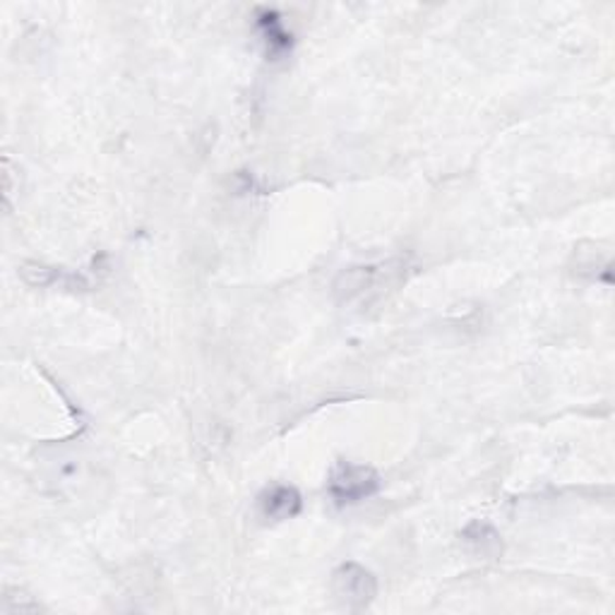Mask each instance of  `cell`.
<instances>
[{
  "mask_svg": "<svg viewBox=\"0 0 615 615\" xmlns=\"http://www.w3.org/2000/svg\"><path fill=\"white\" fill-rule=\"evenodd\" d=\"M327 491L337 505H357L373 498L381 491V477L371 467L339 461L333 474H329Z\"/></svg>",
  "mask_w": 615,
  "mask_h": 615,
  "instance_id": "7a4b0ae2",
  "label": "cell"
},
{
  "mask_svg": "<svg viewBox=\"0 0 615 615\" xmlns=\"http://www.w3.org/2000/svg\"><path fill=\"white\" fill-rule=\"evenodd\" d=\"M17 594L13 589H5V596H3V603H0V611L3 613H20V611H41V606L37 601H32V599H15Z\"/></svg>",
  "mask_w": 615,
  "mask_h": 615,
  "instance_id": "8992f818",
  "label": "cell"
},
{
  "mask_svg": "<svg viewBox=\"0 0 615 615\" xmlns=\"http://www.w3.org/2000/svg\"><path fill=\"white\" fill-rule=\"evenodd\" d=\"M401 275H405V263H401V260L345 269L335 284L337 301L341 305H371L375 299H381L387 289H393L395 284H399Z\"/></svg>",
  "mask_w": 615,
  "mask_h": 615,
  "instance_id": "6da1fadb",
  "label": "cell"
},
{
  "mask_svg": "<svg viewBox=\"0 0 615 615\" xmlns=\"http://www.w3.org/2000/svg\"><path fill=\"white\" fill-rule=\"evenodd\" d=\"M333 591L347 611H363L377 594V579L363 565L345 563L333 575Z\"/></svg>",
  "mask_w": 615,
  "mask_h": 615,
  "instance_id": "3957f363",
  "label": "cell"
},
{
  "mask_svg": "<svg viewBox=\"0 0 615 615\" xmlns=\"http://www.w3.org/2000/svg\"><path fill=\"white\" fill-rule=\"evenodd\" d=\"M461 539H465L467 546L474 551L481 558H493L503 551V543L498 531L483 522H471L465 531H461Z\"/></svg>",
  "mask_w": 615,
  "mask_h": 615,
  "instance_id": "5b68a950",
  "label": "cell"
},
{
  "mask_svg": "<svg viewBox=\"0 0 615 615\" xmlns=\"http://www.w3.org/2000/svg\"><path fill=\"white\" fill-rule=\"evenodd\" d=\"M260 512H263L265 519H272V522H284V519H291L301 512V493L291 489V486H284V483H275V486H269L260 495Z\"/></svg>",
  "mask_w": 615,
  "mask_h": 615,
  "instance_id": "277c9868",
  "label": "cell"
}]
</instances>
